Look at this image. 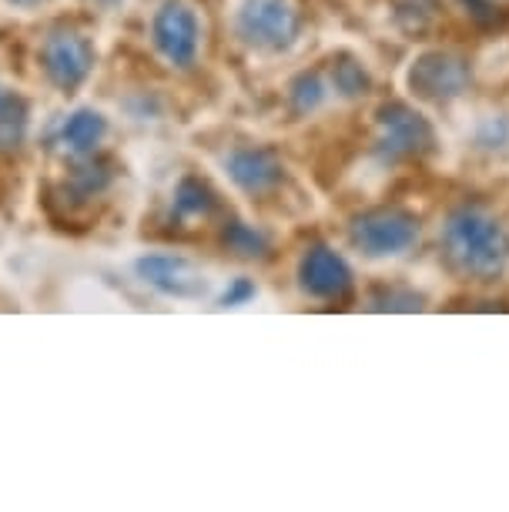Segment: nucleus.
<instances>
[{
    "instance_id": "f257e3e1",
    "label": "nucleus",
    "mask_w": 509,
    "mask_h": 512,
    "mask_svg": "<svg viewBox=\"0 0 509 512\" xmlns=\"http://www.w3.org/2000/svg\"><path fill=\"white\" fill-rule=\"evenodd\" d=\"M443 248L459 272L496 278L509 262V231L483 208H456L443 225Z\"/></svg>"
},
{
    "instance_id": "f03ea898",
    "label": "nucleus",
    "mask_w": 509,
    "mask_h": 512,
    "mask_svg": "<svg viewBox=\"0 0 509 512\" xmlns=\"http://www.w3.org/2000/svg\"><path fill=\"white\" fill-rule=\"evenodd\" d=\"M379 141H376V158L382 164H396V161H409V158H422L436 148V131L432 124L422 118L416 108L402 101H389L382 104L379 114Z\"/></svg>"
},
{
    "instance_id": "7ed1b4c3",
    "label": "nucleus",
    "mask_w": 509,
    "mask_h": 512,
    "mask_svg": "<svg viewBox=\"0 0 509 512\" xmlns=\"http://www.w3.org/2000/svg\"><path fill=\"white\" fill-rule=\"evenodd\" d=\"M238 37L255 51H285L302 31L292 0H245L235 17Z\"/></svg>"
},
{
    "instance_id": "20e7f679",
    "label": "nucleus",
    "mask_w": 509,
    "mask_h": 512,
    "mask_svg": "<svg viewBox=\"0 0 509 512\" xmlns=\"http://www.w3.org/2000/svg\"><path fill=\"white\" fill-rule=\"evenodd\" d=\"M419 241V221L412 211L376 208L352 221V245L369 258L402 255Z\"/></svg>"
},
{
    "instance_id": "39448f33",
    "label": "nucleus",
    "mask_w": 509,
    "mask_h": 512,
    "mask_svg": "<svg viewBox=\"0 0 509 512\" xmlns=\"http://www.w3.org/2000/svg\"><path fill=\"white\" fill-rule=\"evenodd\" d=\"M41 64H44L47 81H51L57 91L71 94V91H78L94 71V44L84 34L67 31L64 27V31H54L44 41Z\"/></svg>"
},
{
    "instance_id": "423d86ee",
    "label": "nucleus",
    "mask_w": 509,
    "mask_h": 512,
    "mask_svg": "<svg viewBox=\"0 0 509 512\" xmlns=\"http://www.w3.org/2000/svg\"><path fill=\"white\" fill-rule=\"evenodd\" d=\"M151 41H155L158 54L175 67H191L198 61L201 44V24L198 14L191 11L185 0H165L161 11L151 21Z\"/></svg>"
},
{
    "instance_id": "0eeeda50",
    "label": "nucleus",
    "mask_w": 509,
    "mask_h": 512,
    "mask_svg": "<svg viewBox=\"0 0 509 512\" xmlns=\"http://www.w3.org/2000/svg\"><path fill=\"white\" fill-rule=\"evenodd\" d=\"M469 81H473L469 64L449 51H426L409 67V88L422 101H453L469 88Z\"/></svg>"
},
{
    "instance_id": "6e6552de",
    "label": "nucleus",
    "mask_w": 509,
    "mask_h": 512,
    "mask_svg": "<svg viewBox=\"0 0 509 512\" xmlns=\"http://www.w3.org/2000/svg\"><path fill=\"white\" fill-rule=\"evenodd\" d=\"M299 285L305 295L325 298V302H339L352 292V268L345 265L339 251L329 245H312L302 255L299 265Z\"/></svg>"
},
{
    "instance_id": "1a4fd4ad",
    "label": "nucleus",
    "mask_w": 509,
    "mask_h": 512,
    "mask_svg": "<svg viewBox=\"0 0 509 512\" xmlns=\"http://www.w3.org/2000/svg\"><path fill=\"white\" fill-rule=\"evenodd\" d=\"M138 275L161 295L171 298H201L208 292V278L181 255H144L138 258Z\"/></svg>"
},
{
    "instance_id": "9d476101",
    "label": "nucleus",
    "mask_w": 509,
    "mask_h": 512,
    "mask_svg": "<svg viewBox=\"0 0 509 512\" xmlns=\"http://www.w3.org/2000/svg\"><path fill=\"white\" fill-rule=\"evenodd\" d=\"M225 164H228V178H232L235 185L252 198L272 195L285 178L282 158H278L272 148H262V144L235 148L232 154H228Z\"/></svg>"
},
{
    "instance_id": "9b49d317",
    "label": "nucleus",
    "mask_w": 509,
    "mask_h": 512,
    "mask_svg": "<svg viewBox=\"0 0 509 512\" xmlns=\"http://www.w3.org/2000/svg\"><path fill=\"white\" fill-rule=\"evenodd\" d=\"M108 134V121L98 111H74L61 124V144L74 154H91Z\"/></svg>"
},
{
    "instance_id": "f8f14e48",
    "label": "nucleus",
    "mask_w": 509,
    "mask_h": 512,
    "mask_svg": "<svg viewBox=\"0 0 509 512\" xmlns=\"http://www.w3.org/2000/svg\"><path fill=\"white\" fill-rule=\"evenodd\" d=\"M111 181H114L111 164L101 161V158H88V161H81L71 168V175H67V181H64V191L74 201H91V198L104 195V191L111 188Z\"/></svg>"
},
{
    "instance_id": "ddd939ff",
    "label": "nucleus",
    "mask_w": 509,
    "mask_h": 512,
    "mask_svg": "<svg viewBox=\"0 0 509 512\" xmlns=\"http://www.w3.org/2000/svg\"><path fill=\"white\" fill-rule=\"evenodd\" d=\"M31 108L17 91L0 88V151H17L27 138Z\"/></svg>"
},
{
    "instance_id": "4468645a",
    "label": "nucleus",
    "mask_w": 509,
    "mask_h": 512,
    "mask_svg": "<svg viewBox=\"0 0 509 512\" xmlns=\"http://www.w3.org/2000/svg\"><path fill=\"white\" fill-rule=\"evenodd\" d=\"M215 211V191L195 175H185L175 188V215L178 218H208Z\"/></svg>"
},
{
    "instance_id": "2eb2a0df",
    "label": "nucleus",
    "mask_w": 509,
    "mask_h": 512,
    "mask_svg": "<svg viewBox=\"0 0 509 512\" xmlns=\"http://www.w3.org/2000/svg\"><path fill=\"white\" fill-rule=\"evenodd\" d=\"M222 241L238 258H265L268 255V238L258 228L245 225V221H228L222 231Z\"/></svg>"
},
{
    "instance_id": "dca6fc26",
    "label": "nucleus",
    "mask_w": 509,
    "mask_h": 512,
    "mask_svg": "<svg viewBox=\"0 0 509 512\" xmlns=\"http://www.w3.org/2000/svg\"><path fill=\"white\" fill-rule=\"evenodd\" d=\"M332 84H335V91H339L342 98H362V94L372 88L366 67H362L349 54H342L339 61H332Z\"/></svg>"
},
{
    "instance_id": "f3484780",
    "label": "nucleus",
    "mask_w": 509,
    "mask_h": 512,
    "mask_svg": "<svg viewBox=\"0 0 509 512\" xmlns=\"http://www.w3.org/2000/svg\"><path fill=\"white\" fill-rule=\"evenodd\" d=\"M288 104L295 114H312L325 104V81L315 71H305L288 84Z\"/></svg>"
},
{
    "instance_id": "a211bd4d",
    "label": "nucleus",
    "mask_w": 509,
    "mask_h": 512,
    "mask_svg": "<svg viewBox=\"0 0 509 512\" xmlns=\"http://www.w3.org/2000/svg\"><path fill=\"white\" fill-rule=\"evenodd\" d=\"M252 298H255V282H252V278H235V282L225 288L222 305L225 308H235V305L252 302Z\"/></svg>"
},
{
    "instance_id": "6ab92c4d",
    "label": "nucleus",
    "mask_w": 509,
    "mask_h": 512,
    "mask_svg": "<svg viewBox=\"0 0 509 512\" xmlns=\"http://www.w3.org/2000/svg\"><path fill=\"white\" fill-rule=\"evenodd\" d=\"M509 138V124L499 118V121H489L486 131H479V144H486V148H499Z\"/></svg>"
},
{
    "instance_id": "aec40b11",
    "label": "nucleus",
    "mask_w": 509,
    "mask_h": 512,
    "mask_svg": "<svg viewBox=\"0 0 509 512\" xmlns=\"http://www.w3.org/2000/svg\"><path fill=\"white\" fill-rule=\"evenodd\" d=\"M459 4L469 7V14H473L479 24H493L499 17V7H493V0H459Z\"/></svg>"
},
{
    "instance_id": "412c9836",
    "label": "nucleus",
    "mask_w": 509,
    "mask_h": 512,
    "mask_svg": "<svg viewBox=\"0 0 509 512\" xmlns=\"http://www.w3.org/2000/svg\"><path fill=\"white\" fill-rule=\"evenodd\" d=\"M94 4H101V7H114L118 0H94Z\"/></svg>"
},
{
    "instance_id": "4be33fe9",
    "label": "nucleus",
    "mask_w": 509,
    "mask_h": 512,
    "mask_svg": "<svg viewBox=\"0 0 509 512\" xmlns=\"http://www.w3.org/2000/svg\"><path fill=\"white\" fill-rule=\"evenodd\" d=\"M14 4H24L27 7V4H37V0H14Z\"/></svg>"
}]
</instances>
